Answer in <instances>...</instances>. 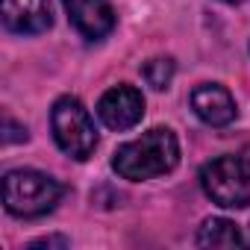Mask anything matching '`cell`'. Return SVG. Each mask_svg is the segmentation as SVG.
Here are the masks:
<instances>
[{"label":"cell","mask_w":250,"mask_h":250,"mask_svg":"<svg viewBox=\"0 0 250 250\" xmlns=\"http://www.w3.org/2000/svg\"><path fill=\"white\" fill-rule=\"evenodd\" d=\"M180 162V145L177 136L168 127L147 130L142 139L121 145L112 156V168L124 180H153L168 171H174Z\"/></svg>","instance_id":"cell-1"},{"label":"cell","mask_w":250,"mask_h":250,"mask_svg":"<svg viewBox=\"0 0 250 250\" xmlns=\"http://www.w3.org/2000/svg\"><path fill=\"white\" fill-rule=\"evenodd\" d=\"M65 194L62 183H56L53 177L42 174V171H9L3 177V206L9 215L15 218H42L47 212H53V206L59 203V197Z\"/></svg>","instance_id":"cell-2"},{"label":"cell","mask_w":250,"mask_h":250,"mask_svg":"<svg viewBox=\"0 0 250 250\" xmlns=\"http://www.w3.org/2000/svg\"><path fill=\"white\" fill-rule=\"evenodd\" d=\"M50 127L56 145L74 156V159H88L97 147V133H94V121L83 109L77 97H59L50 112Z\"/></svg>","instance_id":"cell-3"},{"label":"cell","mask_w":250,"mask_h":250,"mask_svg":"<svg viewBox=\"0 0 250 250\" xmlns=\"http://www.w3.org/2000/svg\"><path fill=\"white\" fill-rule=\"evenodd\" d=\"M200 186L212 197V203L224 209H244L250 206V174L244 171L238 156H218L203 165Z\"/></svg>","instance_id":"cell-4"},{"label":"cell","mask_w":250,"mask_h":250,"mask_svg":"<svg viewBox=\"0 0 250 250\" xmlns=\"http://www.w3.org/2000/svg\"><path fill=\"white\" fill-rule=\"evenodd\" d=\"M97 115H100V121L106 124L109 130L124 133V130L136 127V124L142 121V115H145V97H142V91L136 85H127V83L112 85L100 97Z\"/></svg>","instance_id":"cell-5"},{"label":"cell","mask_w":250,"mask_h":250,"mask_svg":"<svg viewBox=\"0 0 250 250\" xmlns=\"http://www.w3.org/2000/svg\"><path fill=\"white\" fill-rule=\"evenodd\" d=\"M71 24L88 39L97 42L115 30V12L109 6V0H62Z\"/></svg>","instance_id":"cell-6"},{"label":"cell","mask_w":250,"mask_h":250,"mask_svg":"<svg viewBox=\"0 0 250 250\" xmlns=\"http://www.w3.org/2000/svg\"><path fill=\"white\" fill-rule=\"evenodd\" d=\"M191 109L209 127H227L235 121V100L218 83H203L191 91Z\"/></svg>","instance_id":"cell-7"},{"label":"cell","mask_w":250,"mask_h":250,"mask_svg":"<svg viewBox=\"0 0 250 250\" xmlns=\"http://www.w3.org/2000/svg\"><path fill=\"white\" fill-rule=\"evenodd\" d=\"M3 24L12 33L36 36L50 30V0H3Z\"/></svg>","instance_id":"cell-8"},{"label":"cell","mask_w":250,"mask_h":250,"mask_svg":"<svg viewBox=\"0 0 250 250\" xmlns=\"http://www.w3.org/2000/svg\"><path fill=\"white\" fill-rule=\"evenodd\" d=\"M244 244L238 227L227 218H206L197 232V247H235Z\"/></svg>","instance_id":"cell-9"},{"label":"cell","mask_w":250,"mask_h":250,"mask_svg":"<svg viewBox=\"0 0 250 250\" xmlns=\"http://www.w3.org/2000/svg\"><path fill=\"white\" fill-rule=\"evenodd\" d=\"M142 74H145L147 85H153L156 91H162V88H168V83H171V77H174V62H171L168 56H156V59L145 62Z\"/></svg>","instance_id":"cell-10"},{"label":"cell","mask_w":250,"mask_h":250,"mask_svg":"<svg viewBox=\"0 0 250 250\" xmlns=\"http://www.w3.org/2000/svg\"><path fill=\"white\" fill-rule=\"evenodd\" d=\"M24 139H27V130H24V127H18L12 118H6V136H3V142H6V145H12V142H24Z\"/></svg>","instance_id":"cell-11"},{"label":"cell","mask_w":250,"mask_h":250,"mask_svg":"<svg viewBox=\"0 0 250 250\" xmlns=\"http://www.w3.org/2000/svg\"><path fill=\"white\" fill-rule=\"evenodd\" d=\"M39 247H68L65 238H42V241H33L30 250H39Z\"/></svg>","instance_id":"cell-12"},{"label":"cell","mask_w":250,"mask_h":250,"mask_svg":"<svg viewBox=\"0 0 250 250\" xmlns=\"http://www.w3.org/2000/svg\"><path fill=\"white\" fill-rule=\"evenodd\" d=\"M238 159H241V165H244V171L250 174V145H247V147H244V150L238 153Z\"/></svg>","instance_id":"cell-13"},{"label":"cell","mask_w":250,"mask_h":250,"mask_svg":"<svg viewBox=\"0 0 250 250\" xmlns=\"http://www.w3.org/2000/svg\"><path fill=\"white\" fill-rule=\"evenodd\" d=\"M224 3H232V6H235V3H241V0H224Z\"/></svg>","instance_id":"cell-14"},{"label":"cell","mask_w":250,"mask_h":250,"mask_svg":"<svg viewBox=\"0 0 250 250\" xmlns=\"http://www.w3.org/2000/svg\"><path fill=\"white\" fill-rule=\"evenodd\" d=\"M247 244H250V238H247Z\"/></svg>","instance_id":"cell-15"}]
</instances>
